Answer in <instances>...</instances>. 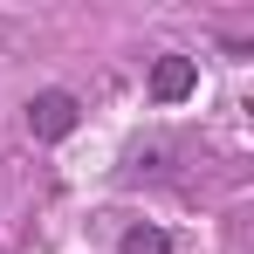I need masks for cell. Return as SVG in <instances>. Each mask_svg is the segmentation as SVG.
<instances>
[{
	"label": "cell",
	"mask_w": 254,
	"mask_h": 254,
	"mask_svg": "<svg viewBox=\"0 0 254 254\" xmlns=\"http://www.w3.org/2000/svg\"><path fill=\"white\" fill-rule=\"evenodd\" d=\"M28 130H35V137H69V130H76V96H69V89H42V96L28 103Z\"/></svg>",
	"instance_id": "cell-1"
},
{
	"label": "cell",
	"mask_w": 254,
	"mask_h": 254,
	"mask_svg": "<svg viewBox=\"0 0 254 254\" xmlns=\"http://www.w3.org/2000/svg\"><path fill=\"white\" fill-rule=\"evenodd\" d=\"M192 83H199L192 55H158V69H151V96H158V103H179V96H192Z\"/></svg>",
	"instance_id": "cell-2"
},
{
	"label": "cell",
	"mask_w": 254,
	"mask_h": 254,
	"mask_svg": "<svg viewBox=\"0 0 254 254\" xmlns=\"http://www.w3.org/2000/svg\"><path fill=\"white\" fill-rule=\"evenodd\" d=\"M117 254H172V241L158 234V227H130V234H124V248H117Z\"/></svg>",
	"instance_id": "cell-3"
}]
</instances>
